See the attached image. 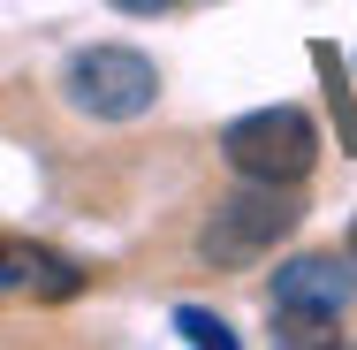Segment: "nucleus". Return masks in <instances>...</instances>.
<instances>
[{"mask_svg":"<svg viewBox=\"0 0 357 350\" xmlns=\"http://www.w3.org/2000/svg\"><path fill=\"white\" fill-rule=\"evenodd\" d=\"M175 335L198 343V350H236V328L220 312H206V305H175Z\"/></svg>","mask_w":357,"mask_h":350,"instance_id":"423d86ee","label":"nucleus"},{"mask_svg":"<svg viewBox=\"0 0 357 350\" xmlns=\"http://www.w3.org/2000/svg\"><path fill=\"white\" fill-rule=\"evenodd\" d=\"M220 160L243 183H304L319 160V122L304 107H259L220 130Z\"/></svg>","mask_w":357,"mask_h":350,"instance_id":"7ed1b4c3","label":"nucleus"},{"mask_svg":"<svg viewBox=\"0 0 357 350\" xmlns=\"http://www.w3.org/2000/svg\"><path fill=\"white\" fill-rule=\"evenodd\" d=\"M342 251H350V259H357V213H350V228H342Z\"/></svg>","mask_w":357,"mask_h":350,"instance_id":"9d476101","label":"nucleus"},{"mask_svg":"<svg viewBox=\"0 0 357 350\" xmlns=\"http://www.w3.org/2000/svg\"><path fill=\"white\" fill-rule=\"evenodd\" d=\"M23 282V251H0V289H15Z\"/></svg>","mask_w":357,"mask_h":350,"instance_id":"1a4fd4ad","label":"nucleus"},{"mask_svg":"<svg viewBox=\"0 0 357 350\" xmlns=\"http://www.w3.org/2000/svg\"><path fill=\"white\" fill-rule=\"evenodd\" d=\"M107 8H122V15H167V8H183V0H107Z\"/></svg>","mask_w":357,"mask_h":350,"instance_id":"6e6552de","label":"nucleus"},{"mask_svg":"<svg viewBox=\"0 0 357 350\" xmlns=\"http://www.w3.org/2000/svg\"><path fill=\"white\" fill-rule=\"evenodd\" d=\"M296 221H304V183H243L236 175V191L198 228V259L206 267H251L259 251L282 244Z\"/></svg>","mask_w":357,"mask_h":350,"instance_id":"f257e3e1","label":"nucleus"},{"mask_svg":"<svg viewBox=\"0 0 357 350\" xmlns=\"http://www.w3.org/2000/svg\"><path fill=\"white\" fill-rule=\"evenodd\" d=\"M61 99H69L84 122H137L144 107L160 99V61L137 54V46H122V38L84 46V54H69V69H61Z\"/></svg>","mask_w":357,"mask_h":350,"instance_id":"f03ea898","label":"nucleus"},{"mask_svg":"<svg viewBox=\"0 0 357 350\" xmlns=\"http://www.w3.org/2000/svg\"><path fill=\"white\" fill-rule=\"evenodd\" d=\"M23 267H31L23 282H38L46 297H76V289H84V275H76L69 259H46V251H23Z\"/></svg>","mask_w":357,"mask_h":350,"instance_id":"0eeeda50","label":"nucleus"},{"mask_svg":"<svg viewBox=\"0 0 357 350\" xmlns=\"http://www.w3.org/2000/svg\"><path fill=\"white\" fill-rule=\"evenodd\" d=\"M274 305H327V312H350L357 305V259H327V251H304L274 267Z\"/></svg>","mask_w":357,"mask_h":350,"instance_id":"20e7f679","label":"nucleus"},{"mask_svg":"<svg viewBox=\"0 0 357 350\" xmlns=\"http://www.w3.org/2000/svg\"><path fill=\"white\" fill-rule=\"evenodd\" d=\"M274 343L282 350H327V343H342V335H335V312H327V305H274Z\"/></svg>","mask_w":357,"mask_h":350,"instance_id":"39448f33","label":"nucleus"}]
</instances>
